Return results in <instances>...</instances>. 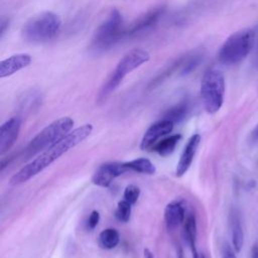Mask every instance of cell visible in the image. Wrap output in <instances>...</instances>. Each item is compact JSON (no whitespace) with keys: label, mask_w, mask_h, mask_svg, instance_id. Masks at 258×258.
Here are the masks:
<instances>
[{"label":"cell","mask_w":258,"mask_h":258,"mask_svg":"<svg viewBox=\"0 0 258 258\" xmlns=\"http://www.w3.org/2000/svg\"><path fill=\"white\" fill-rule=\"evenodd\" d=\"M187 111V105L186 103H182L179 104L173 108H171L165 115V117L163 119H167L170 120L171 122L175 123L177 121H179L180 119H182L184 117V115L186 114Z\"/></svg>","instance_id":"obj_22"},{"label":"cell","mask_w":258,"mask_h":258,"mask_svg":"<svg viewBox=\"0 0 258 258\" xmlns=\"http://www.w3.org/2000/svg\"><path fill=\"white\" fill-rule=\"evenodd\" d=\"M120 241L119 233L112 228L103 230L99 235V245L103 249H113L115 248Z\"/></svg>","instance_id":"obj_18"},{"label":"cell","mask_w":258,"mask_h":258,"mask_svg":"<svg viewBox=\"0 0 258 258\" xmlns=\"http://www.w3.org/2000/svg\"><path fill=\"white\" fill-rule=\"evenodd\" d=\"M200 258H206V257H205L204 255H201V256H200Z\"/></svg>","instance_id":"obj_30"},{"label":"cell","mask_w":258,"mask_h":258,"mask_svg":"<svg viewBox=\"0 0 258 258\" xmlns=\"http://www.w3.org/2000/svg\"><path fill=\"white\" fill-rule=\"evenodd\" d=\"M224 94L225 80L223 74L216 69L206 71L201 82V97L208 113L214 114L221 109Z\"/></svg>","instance_id":"obj_6"},{"label":"cell","mask_w":258,"mask_h":258,"mask_svg":"<svg viewBox=\"0 0 258 258\" xmlns=\"http://www.w3.org/2000/svg\"><path fill=\"white\" fill-rule=\"evenodd\" d=\"M139 196H140V188L135 184L127 185L123 194L124 200L130 203L131 205H134L138 201Z\"/></svg>","instance_id":"obj_23"},{"label":"cell","mask_w":258,"mask_h":258,"mask_svg":"<svg viewBox=\"0 0 258 258\" xmlns=\"http://www.w3.org/2000/svg\"><path fill=\"white\" fill-rule=\"evenodd\" d=\"M183 235L190 249L192 258H199L197 250V221L192 213H189L185 218L183 226Z\"/></svg>","instance_id":"obj_15"},{"label":"cell","mask_w":258,"mask_h":258,"mask_svg":"<svg viewBox=\"0 0 258 258\" xmlns=\"http://www.w3.org/2000/svg\"><path fill=\"white\" fill-rule=\"evenodd\" d=\"M202 60H203V54L201 52L195 51V52L185 54L183 57V62L179 71V74L181 76H184L191 73L200 66Z\"/></svg>","instance_id":"obj_20"},{"label":"cell","mask_w":258,"mask_h":258,"mask_svg":"<svg viewBox=\"0 0 258 258\" xmlns=\"http://www.w3.org/2000/svg\"><path fill=\"white\" fill-rule=\"evenodd\" d=\"M74 124V120L70 117H61L52 121L29 142L26 148L27 156L35 155L62 139L72 131Z\"/></svg>","instance_id":"obj_5"},{"label":"cell","mask_w":258,"mask_h":258,"mask_svg":"<svg viewBox=\"0 0 258 258\" xmlns=\"http://www.w3.org/2000/svg\"><path fill=\"white\" fill-rule=\"evenodd\" d=\"M99 221H100V214H99V212L98 211H93L90 214L89 219H88V223H87L88 224V228L90 230H94L97 227Z\"/></svg>","instance_id":"obj_24"},{"label":"cell","mask_w":258,"mask_h":258,"mask_svg":"<svg viewBox=\"0 0 258 258\" xmlns=\"http://www.w3.org/2000/svg\"><path fill=\"white\" fill-rule=\"evenodd\" d=\"M8 24H9V20L7 18H5V17H2L1 21H0V36L1 37L3 36V34L5 32V29L8 26Z\"/></svg>","instance_id":"obj_26"},{"label":"cell","mask_w":258,"mask_h":258,"mask_svg":"<svg viewBox=\"0 0 258 258\" xmlns=\"http://www.w3.org/2000/svg\"><path fill=\"white\" fill-rule=\"evenodd\" d=\"M255 43V32L250 28L239 30L230 35L221 46L218 56L225 64H235L243 60Z\"/></svg>","instance_id":"obj_4"},{"label":"cell","mask_w":258,"mask_h":258,"mask_svg":"<svg viewBox=\"0 0 258 258\" xmlns=\"http://www.w3.org/2000/svg\"><path fill=\"white\" fill-rule=\"evenodd\" d=\"M122 15L117 9H112L108 18L94 33L91 47L95 51H103L124 38Z\"/></svg>","instance_id":"obj_7"},{"label":"cell","mask_w":258,"mask_h":258,"mask_svg":"<svg viewBox=\"0 0 258 258\" xmlns=\"http://www.w3.org/2000/svg\"><path fill=\"white\" fill-rule=\"evenodd\" d=\"M61 25L60 17L51 12L44 11L32 16L21 28V37L32 43L44 42L53 38Z\"/></svg>","instance_id":"obj_3"},{"label":"cell","mask_w":258,"mask_h":258,"mask_svg":"<svg viewBox=\"0 0 258 258\" xmlns=\"http://www.w3.org/2000/svg\"><path fill=\"white\" fill-rule=\"evenodd\" d=\"M92 124H84L72 130L67 136L44 149L39 155H37L34 159H32L21 169H19L15 174H13V176L10 178L9 183L11 185H19L26 182L27 180L41 172L44 168L50 165L62 154L80 144L92 133Z\"/></svg>","instance_id":"obj_1"},{"label":"cell","mask_w":258,"mask_h":258,"mask_svg":"<svg viewBox=\"0 0 258 258\" xmlns=\"http://www.w3.org/2000/svg\"><path fill=\"white\" fill-rule=\"evenodd\" d=\"M21 127V119L12 117L5 121L0 128V154L7 152L16 141Z\"/></svg>","instance_id":"obj_11"},{"label":"cell","mask_w":258,"mask_h":258,"mask_svg":"<svg viewBox=\"0 0 258 258\" xmlns=\"http://www.w3.org/2000/svg\"><path fill=\"white\" fill-rule=\"evenodd\" d=\"M222 258H236L235 251L229 244L224 245L222 250Z\"/></svg>","instance_id":"obj_25"},{"label":"cell","mask_w":258,"mask_h":258,"mask_svg":"<svg viewBox=\"0 0 258 258\" xmlns=\"http://www.w3.org/2000/svg\"><path fill=\"white\" fill-rule=\"evenodd\" d=\"M180 138H181L180 134L170 135L166 138L161 139L160 141H157L151 147V149L153 151L157 152L161 156H167L173 152V150H174L176 144L178 143V141L180 140Z\"/></svg>","instance_id":"obj_17"},{"label":"cell","mask_w":258,"mask_h":258,"mask_svg":"<svg viewBox=\"0 0 258 258\" xmlns=\"http://www.w3.org/2000/svg\"><path fill=\"white\" fill-rule=\"evenodd\" d=\"M128 170L126 162H106L96 169L92 176V182L101 187H108L116 177Z\"/></svg>","instance_id":"obj_8"},{"label":"cell","mask_w":258,"mask_h":258,"mask_svg":"<svg viewBox=\"0 0 258 258\" xmlns=\"http://www.w3.org/2000/svg\"><path fill=\"white\" fill-rule=\"evenodd\" d=\"M173 125H174V123L167 119H162L160 121L153 123L145 131V133L141 139L140 148L142 150L151 148L158 141L159 138L165 136L166 134H168L172 131Z\"/></svg>","instance_id":"obj_10"},{"label":"cell","mask_w":258,"mask_h":258,"mask_svg":"<svg viewBox=\"0 0 258 258\" xmlns=\"http://www.w3.org/2000/svg\"><path fill=\"white\" fill-rule=\"evenodd\" d=\"M185 218L184 209L178 202H171L164 210V221L168 231H174Z\"/></svg>","instance_id":"obj_14"},{"label":"cell","mask_w":258,"mask_h":258,"mask_svg":"<svg viewBox=\"0 0 258 258\" xmlns=\"http://www.w3.org/2000/svg\"><path fill=\"white\" fill-rule=\"evenodd\" d=\"M131 204L128 203L125 200H122L118 203L117 205V209L115 211V216L117 218V220H119L120 222H128L131 216Z\"/></svg>","instance_id":"obj_21"},{"label":"cell","mask_w":258,"mask_h":258,"mask_svg":"<svg viewBox=\"0 0 258 258\" xmlns=\"http://www.w3.org/2000/svg\"><path fill=\"white\" fill-rule=\"evenodd\" d=\"M31 63L28 53H16L0 61V78L9 77Z\"/></svg>","instance_id":"obj_13"},{"label":"cell","mask_w":258,"mask_h":258,"mask_svg":"<svg viewBox=\"0 0 258 258\" xmlns=\"http://www.w3.org/2000/svg\"><path fill=\"white\" fill-rule=\"evenodd\" d=\"M164 11H165V6L163 5L154 7L151 10L147 11L144 15L136 19L129 27L124 29V38L135 36L152 27L158 21V19L162 16Z\"/></svg>","instance_id":"obj_9"},{"label":"cell","mask_w":258,"mask_h":258,"mask_svg":"<svg viewBox=\"0 0 258 258\" xmlns=\"http://www.w3.org/2000/svg\"><path fill=\"white\" fill-rule=\"evenodd\" d=\"M149 58V52L142 48H133L125 53L118 61L116 68L101 88L98 100L100 102L104 101L112 92L116 90V88L121 84L123 79L128 74H130L143 63L147 62Z\"/></svg>","instance_id":"obj_2"},{"label":"cell","mask_w":258,"mask_h":258,"mask_svg":"<svg viewBox=\"0 0 258 258\" xmlns=\"http://www.w3.org/2000/svg\"><path fill=\"white\" fill-rule=\"evenodd\" d=\"M251 258H258V244H254V245H253Z\"/></svg>","instance_id":"obj_27"},{"label":"cell","mask_w":258,"mask_h":258,"mask_svg":"<svg viewBox=\"0 0 258 258\" xmlns=\"http://www.w3.org/2000/svg\"><path fill=\"white\" fill-rule=\"evenodd\" d=\"M129 170L136 171L139 173H144V174H154L156 171L155 165L147 158L141 157V158H136L131 161L126 162Z\"/></svg>","instance_id":"obj_19"},{"label":"cell","mask_w":258,"mask_h":258,"mask_svg":"<svg viewBox=\"0 0 258 258\" xmlns=\"http://www.w3.org/2000/svg\"><path fill=\"white\" fill-rule=\"evenodd\" d=\"M229 224L231 229L233 248L236 252H240L244 242V234H243V229H242L239 215L236 211L231 212L229 217Z\"/></svg>","instance_id":"obj_16"},{"label":"cell","mask_w":258,"mask_h":258,"mask_svg":"<svg viewBox=\"0 0 258 258\" xmlns=\"http://www.w3.org/2000/svg\"><path fill=\"white\" fill-rule=\"evenodd\" d=\"M144 258H154V255L149 249H144Z\"/></svg>","instance_id":"obj_28"},{"label":"cell","mask_w":258,"mask_h":258,"mask_svg":"<svg viewBox=\"0 0 258 258\" xmlns=\"http://www.w3.org/2000/svg\"><path fill=\"white\" fill-rule=\"evenodd\" d=\"M252 136H253L254 139H258V124H257V126L254 128V130H253Z\"/></svg>","instance_id":"obj_29"},{"label":"cell","mask_w":258,"mask_h":258,"mask_svg":"<svg viewBox=\"0 0 258 258\" xmlns=\"http://www.w3.org/2000/svg\"><path fill=\"white\" fill-rule=\"evenodd\" d=\"M201 142V135L200 134H194L187 141L186 145L183 148V151L180 155V158L177 162L176 169H175V175L177 177L182 176L191 165V162L194 160V157L196 155V152L198 150V147Z\"/></svg>","instance_id":"obj_12"}]
</instances>
